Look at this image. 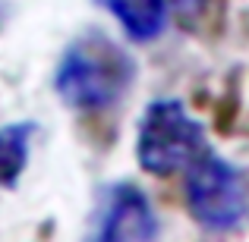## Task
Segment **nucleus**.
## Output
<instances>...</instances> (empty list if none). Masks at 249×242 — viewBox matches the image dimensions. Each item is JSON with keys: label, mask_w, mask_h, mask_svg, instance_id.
Listing matches in <instances>:
<instances>
[{"label": "nucleus", "mask_w": 249, "mask_h": 242, "mask_svg": "<svg viewBox=\"0 0 249 242\" xmlns=\"http://www.w3.org/2000/svg\"><path fill=\"white\" fill-rule=\"evenodd\" d=\"M186 205L193 220L208 233H233L246 224L249 189L231 161L208 148L186 170Z\"/></svg>", "instance_id": "nucleus-3"}, {"label": "nucleus", "mask_w": 249, "mask_h": 242, "mask_svg": "<svg viewBox=\"0 0 249 242\" xmlns=\"http://www.w3.org/2000/svg\"><path fill=\"white\" fill-rule=\"evenodd\" d=\"M161 226L152 211V201L133 182H117L110 186L107 201H104V214L98 224L95 236L101 242H139V239H158Z\"/></svg>", "instance_id": "nucleus-4"}, {"label": "nucleus", "mask_w": 249, "mask_h": 242, "mask_svg": "<svg viewBox=\"0 0 249 242\" xmlns=\"http://www.w3.org/2000/svg\"><path fill=\"white\" fill-rule=\"evenodd\" d=\"M35 132H38V126L29 120L0 126V186L3 189H13L19 182V176L25 173Z\"/></svg>", "instance_id": "nucleus-6"}, {"label": "nucleus", "mask_w": 249, "mask_h": 242, "mask_svg": "<svg viewBox=\"0 0 249 242\" xmlns=\"http://www.w3.org/2000/svg\"><path fill=\"white\" fill-rule=\"evenodd\" d=\"M237 76L231 79V85H227V101L218 104V129L221 132H227V129L233 126V120H237Z\"/></svg>", "instance_id": "nucleus-8"}, {"label": "nucleus", "mask_w": 249, "mask_h": 242, "mask_svg": "<svg viewBox=\"0 0 249 242\" xmlns=\"http://www.w3.org/2000/svg\"><path fill=\"white\" fill-rule=\"evenodd\" d=\"M212 3L214 0H170V13L174 19L183 25L186 32H199L205 25V19L212 16Z\"/></svg>", "instance_id": "nucleus-7"}, {"label": "nucleus", "mask_w": 249, "mask_h": 242, "mask_svg": "<svg viewBox=\"0 0 249 242\" xmlns=\"http://www.w3.org/2000/svg\"><path fill=\"white\" fill-rule=\"evenodd\" d=\"M133 79V57L101 32H85L63 50L54 73V91L67 107L101 113L123 101Z\"/></svg>", "instance_id": "nucleus-1"}, {"label": "nucleus", "mask_w": 249, "mask_h": 242, "mask_svg": "<svg viewBox=\"0 0 249 242\" xmlns=\"http://www.w3.org/2000/svg\"><path fill=\"white\" fill-rule=\"evenodd\" d=\"M202 151H208L205 126L189 116L177 97H161L145 107L136 139V158L145 173L170 176L189 167Z\"/></svg>", "instance_id": "nucleus-2"}, {"label": "nucleus", "mask_w": 249, "mask_h": 242, "mask_svg": "<svg viewBox=\"0 0 249 242\" xmlns=\"http://www.w3.org/2000/svg\"><path fill=\"white\" fill-rule=\"evenodd\" d=\"M117 22L123 25L133 41H155L164 32L167 22V3L164 0H104Z\"/></svg>", "instance_id": "nucleus-5"}]
</instances>
